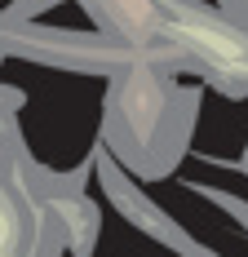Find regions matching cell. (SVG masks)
<instances>
[{"label":"cell","mask_w":248,"mask_h":257,"mask_svg":"<svg viewBox=\"0 0 248 257\" xmlns=\"http://www.w3.org/2000/svg\"><path fill=\"white\" fill-rule=\"evenodd\" d=\"M18 226H14V217H9V208L0 204V257H14V248H18Z\"/></svg>","instance_id":"obj_1"}]
</instances>
